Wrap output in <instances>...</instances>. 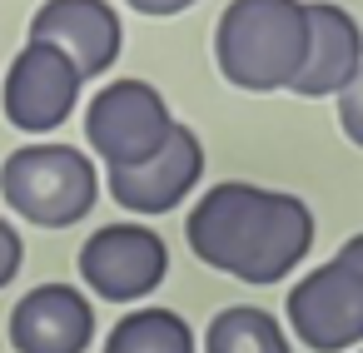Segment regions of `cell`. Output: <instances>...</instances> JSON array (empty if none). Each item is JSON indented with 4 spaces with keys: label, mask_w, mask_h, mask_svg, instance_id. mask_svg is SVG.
Segmentation results:
<instances>
[{
    "label": "cell",
    "mask_w": 363,
    "mask_h": 353,
    "mask_svg": "<svg viewBox=\"0 0 363 353\" xmlns=\"http://www.w3.org/2000/svg\"><path fill=\"white\" fill-rule=\"evenodd\" d=\"M184 239L209 269L239 284H279L313 249V209L298 194L224 179L199 194Z\"/></svg>",
    "instance_id": "6da1fadb"
},
{
    "label": "cell",
    "mask_w": 363,
    "mask_h": 353,
    "mask_svg": "<svg viewBox=\"0 0 363 353\" xmlns=\"http://www.w3.org/2000/svg\"><path fill=\"white\" fill-rule=\"evenodd\" d=\"M303 45H308L303 0H229L214 30L219 75L254 95L289 90L303 65Z\"/></svg>",
    "instance_id": "7a4b0ae2"
},
{
    "label": "cell",
    "mask_w": 363,
    "mask_h": 353,
    "mask_svg": "<svg viewBox=\"0 0 363 353\" xmlns=\"http://www.w3.org/2000/svg\"><path fill=\"white\" fill-rule=\"evenodd\" d=\"M0 194L21 219L40 229H65L95 209L100 174L75 145H21L0 164Z\"/></svg>",
    "instance_id": "3957f363"
},
{
    "label": "cell",
    "mask_w": 363,
    "mask_h": 353,
    "mask_svg": "<svg viewBox=\"0 0 363 353\" xmlns=\"http://www.w3.org/2000/svg\"><path fill=\"white\" fill-rule=\"evenodd\" d=\"M289 328L313 353H353L363 348V279L338 254L328 264H313L303 279H294L284 298Z\"/></svg>",
    "instance_id": "277c9868"
},
{
    "label": "cell",
    "mask_w": 363,
    "mask_h": 353,
    "mask_svg": "<svg viewBox=\"0 0 363 353\" xmlns=\"http://www.w3.org/2000/svg\"><path fill=\"white\" fill-rule=\"evenodd\" d=\"M174 125L179 120L169 115L164 95L150 80H115L85 110V140L95 145V155L105 159V169L150 159L169 140Z\"/></svg>",
    "instance_id": "5b68a950"
},
{
    "label": "cell",
    "mask_w": 363,
    "mask_h": 353,
    "mask_svg": "<svg viewBox=\"0 0 363 353\" xmlns=\"http://www.w3.org/2000/svg\"><path fill=\"white\" fill-rule=\"evenodd\" d=\"M169 274V249L150 224H105L80 244V279L110 303L150 298Z\"/></svg>",
    "instance_id": "8992f818"
},
{
    "label": "cell",
    "mask_w": 363,
    "mask_h": 353,
    "mask_svg": "<svg viewBox=\"0 0 363 353\" xmlns=\"http://www.w3.org/2000/svg\"><path fill=\"white\" fill-rule=\"evenodd\" d=\"M80 70L55 50V45H40L30 40L11 70H6V85H0V110H6V120L26 135H45L55 125L70 120L75 100H80Z\"/></svg>",
    "instance_id": "52a82bcc"
},
{
    "label": "cell",
    "mask_w": 363,
    "mask_h": 353,
    "mask_svg": "<svg viewBox=\"0 0 363 353\" xmlns=\"http://www.w3.org/2000/svg\"><path fill=\"white\" fill-rule=\"evenodd\" d=\"M199 174H204V145L189 125H174L169 140L150 159L105 169V184H110L115 204L130 209V214H169L174 204L189 199Z\"/></svg>",
    "instance_id": "ba28073f"
},
{
    "label": "cell",
    "mask_w": 363,
    "mask_h": 353,
    "mask_svg": "<svg viewBox=\"0 0 363 353\" xmlns=\"http://www.w3.org/2000/svg\"><path fill=\"white\" fill-rule=\"evenodd\" d=\"M30 40L55 45L80 70V80H90L115 65L125 30H120V16L110 0H45L30 21Z\"/></svg>",
    "instance_id": "9c48e42d"
},
{
    "label": "cell",
    "mask_w": 363,
    "mask_h": 353,
    "mask_svg": "<svg viewBox=\"0 0 363 353\" xmlns=\"http://www.w3.org/2000/svg\"><path fill=\"white\" fill-rule=\"evenodd\" d=\"M95 338V303L75 284H35L11 308L16 353H85Z\"/></svg>",
    "instance_id": "30bf717a"
},
{
    "label": "cell",
    "mask_w": 363,
    "mask_h": 353,
    "mask_svg": "<svg viewBox=\"0 0 363 353\" xmlns=\"http://www.w3.org/2000/svg\"><path fill=\"white\" fill-rule=\"evenodd\" d=\"M303 16H308V45H303V65L289 90L294 95H338L363 70V30L333 0H303Z\"/></svg>",
    "instance_id": "8fae6325"
},
{
    "label": "cell",
    "mask_w": 363,
    "mask_h": 353,
    "mask_svg": "<svg viewBox=\"0 0 363 353\" xmlns=\"http://www.w3.org/2000/svg\"><path fill=\"white\" fill-rule=\"evenodd\" d=\"M204 353H289V333L269 308L234 303V308H219L209 318Z\"/></svg>",
    "instance_id": "7c38bea8"
},
{
    "label": "cell",
    "mask_w": 363,
    "mask_h": 353,
    "mask_svg": "<svg viewBox=\"0 0 363 353\" xmlns=\"http://www.w3.org/2000/svg\"><path fill=\"white\" fill-rule=\"evenodd\" d=\"M105 353H194V328L184 323V313L150 303L110 328Z\"/></svg>",
    "instance_id": "4fadbf2b"
},
{
    "label": "cell",
    "mask_w": 363,
    "mask_h": 353,
    "mask_svg": "<svg viewBox=\"0 0 363 353\" xmlns=\"http://www.w3.org/2000/svg\"><path fill=\"white\" fill-rule=\"evenodd\" d=\"M338 125H343V135L363 150V70L338 90Z\"/></svg>",
    "instance_id": "5bb4252c"
},
{
    "label": "cell",
    "mask_w": 363,
    "mask_h": 353,
    "mask_svg": "<svg viewBox=\"0 0 363 353\" xmlns=\"http://www.w3.org/2000/svg\"><path fill=\"white\" fill-rule=\"evenodd\" d=\"M21 259H26V244H21L16 224H6V219H0V288H6V284L21 274Z\"/></svg>",
    "instance_id": "9a60e30c"
},
{
    "label": "cell",
    "mask_w": 363,
    "mask_h": 353,
    "mask_svg": "<svg viewBox=\"0 0 363 353\" xmlns=\"http://www.w3.org/2000/svg\"><path fill=\"white\" fill-rule=\"evenodd\" d=\"M130 6H135L140 16H179V11L194 6V0H130Z\"/></svg>",
    "instance_id": "2e32d148"
},
{
    "label": "cell",
    "mask_w": 363,
    "mask_h": 353,
    "mask_svg": "<svg viewBox=\"0 0 363 353\" xmlns=\"http://www.w3.org/2000/svg\"><path fill=\"white\" fill-rule=\"evenodd\" d=\"M338 259H343V264H353V269H358V279H363V234H348V239L338 244Z\"/></svg>",
    "instance_id": "e0dca14e"
},
{
    "label": "cell",
    "mask_w": 363,
    "mask_h": 353,
    "mask_svg": "<svg viewBox=\"0 0 363 353\" xmlns=\"http://www.w3.org/2000/svg\"><path fill=\"white\" fill-rule=\"evenodd\" d=\"M353 353H363V348H353Z\"/></svg>",
    "instance_id": "ac0fdd59"
}]
</instances>
